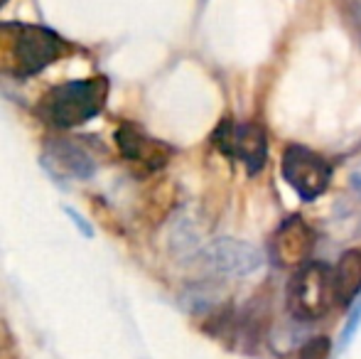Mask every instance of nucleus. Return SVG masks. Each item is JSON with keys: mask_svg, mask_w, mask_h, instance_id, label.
Returning a JSON list of instances; mask_svg holds the SVG:
<instances>
[{"mask_svg": "<svg viewBox=\"0 0 361 359\" xmlns=\"http://www.w3.org/2000/svg\"><path fill=\"white\" fill-rule=\"evenodd\" d=\"M106 96H109L106 77L64 82L39 99L37 116L54 128H74L101 114Z\"/></svg>", "mask_w": 361, "mask_h": 359, "instance_id": "obj_1", "label": "nucleus"}, {"mask_svg": "<svg viewBox=\"0 0 361 359\" xmlns=\"http://www.w3.org/2000/svg\"><path fill=\"white\" fill-rule=\"evenodd\" d=\"M288 310L295 320H322L334 305V269L322 261H307L293 273L286 293Z\"/></svg>", "mask_w": 361, "mask_h": 359, "instance_id": "obj_2", "label": "nucleus"}, {"mask_svg": "<svg viewBox=\"0 0 361 359\" xmlns=\"http://www.w3.org/2000/svg\"><path fill=\"white\" fill-rule=\"evenodd\" d=\"M13 28V74L32 77L67 52V42L42 25H10Z\"/></svg>", "mask_w": 361, "mask_h": 359, "instance_id": "obj_3", "label": "nucleus"}, {"mask_svg": "<svg viewBox=\"0 0 361 359\" xmlns=\"http://www.w3.org/2000/svg\"><path fill=\"white\" fill-rule=\"evenodd\" d=\"M212 143L226 158L241 160L246 165L248 175L261 173L268 160V133L256 121L233 123L231 118H221V123L212 133Z\"/></svg>", "mask_w": 361, "mask_h": 359, "instance_id": "obj_4", "label": "nucleus"}, {"mask_svg": "<svg viewBox=\"0 0 361 359\" xmlns=\"http://www.w3.org/2000/svg\"><path fill=\"white\" fill-rule=\"evenodd\" d=\"M283 180L295 190L302 202H312L324 195L332 182V165L305 145H288L283 153Z\"/></svg>", "mask_w": 361, "mask_h": 359, "instance_id": "obj_5", "label": "nucleus"}, {"mask_svg": "<svg viewBox=\"0 0 361 359\" xmlns=\"http://www.w3.org/2000/svg\"><path fill=\"white\" fill-rule=\"evenodd\" d=\"M202 264L216 276H248L263 266V256L248 241L214 239L202 249Z\"/></svg>", "mask_w": 361, "mask_h": 359, "instance_id": "obj_6", "label": "nucleus"}, {"mask_svg": "<svg viewBox=\"0 0 361 359\" xmlns=\"http://www.w3.org/2000/svg\"><path fill=\"white\" fill-rule=\"evenodd\" d=\"M314 244H317V234L312 226L302 217H288L273 236L271 251L273 259L281 266H298L300 269L312 259Z\"/></svg>", "mask_w": 361, "mask_h": 359, "instance_id": "obj_7", "label": "nucleus"}, {"mask_svg": "<svg viewBox=\"0 0 361 359\" xmlns=\"http://www.w3.org/2000/svg\"><path fill=\"white\" fill-rule=\"evenodd\" d=\"M42 165L54 180H89L96 173L94 155L84 148V145L74 143V140L59 138L47 145L42 153Z\"/></svg>", "mask_w": 361, "mask_h": 359, "instance_id": "obj_8", "label": "nucleus"}, {"mask_svg": "<svg viewBox=\"0 0 361 359\" xmlns=\"http://www.w3.org/2000/svg\"><path fill=\"white\" fill-rule=\"evenodd\" d=\"M116 145H118L121 155L130 163H145L150 170H157L167 163L170 148L162 145L160 140L145 135L138 126L133 123H121L116 128Z\"/></svg>", "mask_w": 361, "mask_h": 359, "instance_id": "obj_9", "label": "nucleus"}, {"mask_svg": "<svg viewBox=\"0 0 361 359\" xmlns=\"http://www.w3.org/2000/svg\"><path fill=\"white\" fill-rule=\"evenodd\" d=\"M361 296V249H349L334 266V300L339 308L352 305Z\"/></svg>", "mask_w": 361, "mask_h": 359, "instance_id": "obj_10", "label": "nucleus"}, {"mask_svg": "<svg viewBox=\"0 0 361 359\" xmlns=\"http://www.w3.org/2000/svg\"><path fill=\"white\" fill-rule=\"evenodd\" d=\"M329 352H332L329 337L317 335L300 347V359H329Z\"/></svg>", "mask_w": 361, "mask_h": 359, "instance_id": "obj_11", "label": "nucleus"}, {"mask_svg": "<svg viewBox=\"0 0 361 359\" xmlns=\"http://www.w3.org/2000/svg\"><path fill=\"white\" fill-rule=\"evenodd\" d=\"M359 327H361V298H359V303L354 305V310H352V315H349V320H347V325H344V330H342V340H339V347L342 350H347L349 345H352V340H354V335L359 332Z\"/></svg>", "mask_w": 361, "mask_h": 359, "instance_id": "obj_12", "label": "nucleus"}, {"mask_svg": "<svg viewBox=\"0 0 361 359\" xmlns=\"http://www.w3.org/2000/svg\"><path fill=\"white\" fill-rule=\"evenodd\" d=\"M64 212H67V214H69V219H72L74 224L79 226V231H81V234H84V236H94V226H91L89 221H86L84 217L79 214V212H74L72 207H64Z\"/></svg>", "mask_w": 361, "mask_h": 359, "instance_id": "obj_13", "label": "nucleus"}, {"mask_svg": "<svg viewBox=\"0 0 361 359\" xmlns=\"http://www.w3.org/2000/svg\"><path fill=\"white\" fill-rule=\"evenodd\" d=\"M339 3H342V8L347 10L349 15H352V18H361V0H339Z\"/></svg>", "mask_w": 361, "mask_h": 359, "instance_id": "obj_14", "label": "nucleus"}, {"mask_svg": "<svg viewBox=\"0 0 361 359\" xmlns=\"http://www.w3.org/2000/svg\"><path fill=\"white\" fill-rule=\"evenodd\" d=\"M352 187H354V192L361 197V173H357V175H352Z\"/></svg>", "mask_w": 361, "mask_h": 359, "instance_id": "obj_15", "label": "nucleus"}]
</instances>
